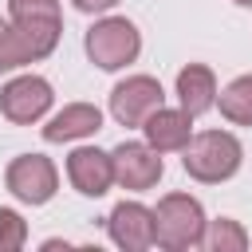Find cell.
<instances>
[{
	"instance_id": "obj_17",
	"label": "cell",
	"mask_w": 252,
	"mask_h": 252,
	"mask_svg": "<svg viewBox=\"0 0 252 252\" xmlns=\"http://www.w3.org/2000/svg\"><path fill=\"white\" fill-rule=\"evenodd\" d=\"M28 240V224L20 213L12 209H0V252H12V248H24Z\"/></svg>"
},
{
	"instance_id": "obj_16",
	"label": "cell",
	"mask_w": 252,
	"mask_h": 252,
	"mask_svg": "<svg viewBox=\"0 0 252 252\" xmlns=\"http://www.w3.org/2000/svg\"><path fill=\"white\" fill-rule=\"evenodd\" d=\"M24 63H32V55H28V47L20 43V35H16V28L0 20V71H12V67H24Z\"/></svg>"
},
{
	"instance_id": "obj_4",
	"label": "cell",
	"mask_w": 252,
	"mask_h": 252,
	"mask_svg": "<svg viewBox=\"0 0 252 252\" xmlns=\"http://www.w3.org/2000/svg\"><path fill=\"white\" fill-rule=\"evenodd\" d=\"M138 51H142V35H138V28H134L130 20H122V16H106V20H98V24L87 32V55H91V63H98L102 71H118V67L134 63Z\"/></svg>"
},
{
	"instance_id": "obj_14",
	"label": "cell",
	"mask_w": 252,
	"mask_h": 252,
	"mask_svg": "<svg viewBox=\"0 0 252 252\" xmlns=\"http://www.w3.org/2000/svg\"><path fill=\"white\" fill-rule=\"evenodd\" d=\"M217 102H220V114H224L228 122H236V126H252V75L232 79V83L217 94Z\"/></svg>"
},
{
	"instance_id": "obj_13",
	"label": "cell",
	"mask_w": 252,
	"mask_h": 252,
	"mask_svg": "<svg viewBox=\"0 0 252 252\" xmlns=\"http://www.w3.org/2000/svg\"><path fill=\"white\" fill-rule=\"evenodd\" d=\"M98 126H102L98 106H91V102H71V106H63V110L43 126V138H47V142H75V138L94 134Z\"/></svg>"
},
{
	"instance_id": "obj_3",
	"label": "cell",
	"mask_w": 252,
	"mask_h": 252,
	"mask_svg": "<svg viewBox=\"0 0 252 252\" xmlns=\"http://www.w3.org/2000/svg\"><path fill=\"white\" fill-rule=\"evenodd\" d=\"M8 16H12V28L32 59H43L55 51L59 32H63L59 0H8Z\"/></svg>"
},
{
	"instance_id": "obj_6",
	"label": "cell",
	"mask_w": 252,
	"mask_h": 252,
	"mask_svg": "<svg viewBox=\"0 0 252 252\" xmlns=\"http://www.w3.org/2000/svg\"><path fill=\"white\" fill-rule=\"evenodd\" d=\"M158 106H165V94H161V83L150 75H130L110 91V114L122 126H142Z\"/></svg>"
},
{
	"instance_id": "obj_11",
	"label": "cell",
	"mask_w": 252,
	"mask_h": 252,
	"mask_svg": "<svg viewBox=\"0 0 252 252\" xmlns=\"http://www.w3.org/2000/svg\"><path fill=\"white\" fill-rule=\"evenodd\" d=\"M142 130H146V142H150L158 154H169V150H185V142L193 138V114L158 106V110H154V114L142 122Z\"/></svg>"
},
{
	"instance_id": "obj_15",
	"label": "cell",
	"mask_w": 252,
	"mask_h": 252,
	"mask_svg": "<svg viewBox=\"0 0 252 252\" xmlns=\"http://www.w3.org/2000/svg\"><path fill=\"white\" fill-rule=\"evenodd\" d=\"M201 244H205L209 252H244V248H248V232H244L236 220L220 217V220H213V228L205 232Z\"/></svg>"
},
{
	"instance_id": "obj_5",
	"label": "cell",
	"mask_w": 252,
	"mask_h": 252,
	"mask_svg": "<svg viewBox=\"0 0 252 252\" xmlns=\"http://www.w3.org/2000/svg\"><path fill=\"white\" fill-rule=\"evenodd\" d=\"M110 165H114V181L122 189H134V193L154 189L161 181V169H165L150 142H122V146H114L110 150Z\"/></svg>"
},
{
	"instance_id": "obj_2",
	"label": "cell",
	"mask_w": 252,
	"mask_h": 252,
	"mask_svg": "<svg viewBox=\"0 0 252 252\" xmlns=\"http://www.w3.org/2000/svg\"><path fill=\"white\" fill-rule=\"evenodd\" d=\"M205 240V213L189 193H169L154 209V244L169 252L197 248Z\"/></svg>"
},
{
	"instance_id": "obj_8",
	"label": "cell",
	"mask_w": 252,
	"mask_h": 252,
	"mask_svg": "<svg viewBox=\"0 0 252 252\" xmlns=\"http://www.w3.org/2000/svg\"><path fill=\"white\" fill-rule=\"evenodd\" d=\"M51 83L39 75H20L0 91V110L8 122H39L51 106Z\"/></svg>"
},
{
	"instance_id": "obj_19",
	"label": "cell",
	"mask_w": 252,
	"mask_h": 252,
	"mask_svg": "<svg viewBox=\"0 0 252 252\" xmlns=\"http://www.w3.org/2000/svg\"><path fill=\"white\" fill-rule=\"evenodd\" d=\"M236 4H248V8H252V0H236Z\"/></svg>"
},
{
	"instance_id": "obj_18",
	"label": "cell",
	"mask_w": 252,
	"mask_h": 252,
	"mask_svg": "<svg viewBox=\"0 0 252 252\" xmlns=\"http://www.w3.org/2000/svg\"><path fill=\"white\" fill-rule=\"evenodd\" d=\"M118 0H75V8L79 12H106V8H114Z\"/></svg>"
},
{
	"instance_id": "obj_12",
	"label": "cell",
	"mask_w": 252,
	"mask_h": 252,
	"mask_svg": "<svg viewBox=\"0 0 252 252\" xmlns=\"http://www.w3.org/2000/svg\"><path fill=\"white\" fill-rule=\"evenodd\" d=\"M177 98H181V110L193 114V118L213 110L217 106V79H213V71L201 67V63H189L177 75Z\"/></svg>"
},
{
	"instance_id": "obj_10",
	"label": "cell",
	"mask_w": 252,
	"mask_h": 252,
	"mask_svg": "<svg viewBox=\"0 0 252 252\" xmlns=\"http://www.w3.org/2000/svg\"><path fill=\"white\" fill-rule=\"evenodd\" d=\"M67 177H71V185H75L83 197H102V193L114 185L110 154L91 150V146H79V150L67 158Z\"/></svg>"
},
{
	"instance_id": "obj_9",
	"label": "cell",
	"mask_w": 252,
	"mask_h": 252,
	"mask_svg": "<svg viewBox=\"0 0 252 252\" xmlns=\"http://www.w3.org/2000/svg\"><path fill=\"white\" fill-rule=\"evenodd\" d=\"M106 228H110V240L118 248L142 252V248L154 244V209H146L138 201H122V205H114Z\"/></svg>"
},
{
	"instance_id": "obj_1",
	"label": "cell",
	"mask_w": 252,
	"mask_h": 252,
	"mask_svg": "<svg viewBox=\"0 0 252 252\" xmlns=\"http://www.w3.org/2000/svg\"><path fill=\"white\" fill-rule=\"evenodd\" d=\"M240 158H244V150L228 130H205L185 142V173L197 181H209V185L228 181L240 169Z\"/></svg>"
},
{
	"instance_id": "obj_7",
	"label": "cell",
	"mask_w": 252,
	"mask_h": 252,
	"mask_svg": "<svg viewBox=\"0 0 252 252\" xmlns=\"http://www.w3.org/2000/svg\"><path fill=\"white\" fill-rule=\"evenodd\" d=\"M4 181H8L12 197H20L24 205H47L55 197L59 173H55V165L43 154H24V158H16L8 165V177Z\"/></svg>"
}]
</instances>
